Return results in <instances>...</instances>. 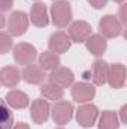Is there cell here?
<instances>
[{"label": "cell", "instance_id": "obj_11", "mask_svg": "<svg viewBox=\"0 0 127 129\" xmlns=\"http://www.w3.org/2000/svg\"><path fill=\"white\" fill-rule=\"evenodd\" d=\"M112 89L118 90L124 86L126 83V66L121 63H112L109 64L108 69V81H106Z\"/></svg>", "mask_w": 127, "mask_h": 129}, {"label": "cell", "instance_id": "obj_30", "mask_svg": "<svg viewBox=\"0 0 127 129\" xmlns=\"http://www.w3.org/2000/svg\"><path fill=\"white\" fill-rule=\"evenodd\" d=\"M114 2H115V3H120V5H123V3H124L126 0H114Z\"/></svg>", "mask_w": 127, "mask_h": 129}, {"label": "cell", "instance_id": "obj_2", "mask_svg": "<svg viewBox=\"0 0 127 129\" xmlns=\"http://www.w3.org/2000/svg\"><path fill=\"white\" fill-rule=\"evenodd\" d=\"M29 17L24 11H14L8 18V30L11 36H21L29 29Z\"/></svg>", "mask_w": 127, "mask_h": 129}, {"label": "cell", "instance_id": "obj_9", "mask_svg": "<svg viewBox=\"0 0 127 129\" xmlns=\"http://www.w3.org/2000/svg\"><path fill=\"white\" fill-rule=\"evenodd\" d=\"M48 80L49 83H54L57 84L58 87L66 89V87H70L73 84V80H75V75L73 72L69 69V68H55L54 71H51V74L48 75Z\"/></svg>", "mask_w": 127, "mask_h": 129}, {"label": "cell", "instance_id": "obj_29", "mask_svg": "<svg viewBox=\"0 0 127 129\" xmlns=\"http://www.w3.org/2000/svg\"><path fill=\"white\" fill-rule=\"evenodd\" d=\"M5 24H6V18H5V15L0 12V29H3V27H5Z\"/></svg>", "mask_w": 127, "mask_h": 129}, {"label": "cell", "instance_id": "obj_21", "mask_svg": "<svg viewBox=\"0 0 127 129\" xmlns=\"http://www.w3.org/2000/svg\"><path fill=\"white\" fill-rule=\"evenodd\" d=\"M40 93L45 99H49V101H60L64 95V90L61 87H58L57 84L54 83H43L42 87H40Z\"/></svg>", "mask_w": 127, "mask_h": 129}, {"label": "cell", "instance_id": "obj_26", "mask_svg": "<svg viewBox=\"0 0 127 129\" xmlns=\"http://www.w3.org/2000/svg\"><path fill=\"white\" fill-rule=\"evenodd\" d=\"M118 17H120V23L124 26L127 23V17H126V5H121V8H120V14H118Z\"/></svg>", "mask_w": 127, "mask_h": 129}, {"label": "cell", "instance_id": "obj_15", "mask_svg": "<svg viewBox=\"0 0 127 129\" xmlns=\"http://www.w3.org/2000/svg\"><path fill=\"white\" fill-rule=\"evenodd\" d=\"M108 69H109V64L105 60H102V59H97L93 63L91 69H90V80H93V83L96 86L106 84V81H108Z\"/></svg>", "mask_w": 127, "mask_h": 129}, {"label": "cell", "instance_id": "obj_23", "mask_svg": "<svg viewBox=\"0 0 127 129\" xmlns=\"http://www.w3.org/2000/svg\"><path fill=\"white\" fill-rule=\"evenodd\" d=\"M14 47L12 36L6 32H0V54H6Z\"/></svg>", "mask_w": 127, "mask_h": 129}, {"label": "cell", "instance_id": "obj_4", "mask_svg": "<svg viewBox=\"0 0 127 129\" xmlns=\"http://www.w3.org/2000/svg\"><path fill=\"white\" fill-rule=\"evenodd\" d=\"M36 57H37V51L32 44L20 42L14 47V59L18 64H23V66L32 64L36 60Z\"/></svg>", "mask_w": 127, "mask_h": 129}, {"label": "cell", "instance_id": "obj_27", "mask_svg": "<svg viewBox=\"0 0 127 129\" xmlns=\"http://www.w3.org/2000/svg\"><path fill=\"white\" fill-rule=\"evenodd\" d=\"M126 111H127V107L124 105L121 110H120V116H121V123H126L127 119H126Z\"/></svg>", "mask_w": 127, "mask_h": 129}, {"label": "cell", "instance_id": "obj_31", "mask_svg": "<svg viewBox=\"0 0 127 129\" xmlns=\"http://www.w3.org/2000/svg\"><path fill=\"white\" fill-rule=\"evenodd\" d=\"M57 129H63V128H57Z\"/></svg>", "mask_w": 127, "mask_h": 129}, {"label": "cell", "instance_id": "obj_13", "mask_svg": "<svg viewBox=\"0 0 127 129\" xmlns=\"http://www.w3.org/2000/svg\"><path fill=\"white\" fill-rule=\"evenodd\" d=\"M21 78L27 83V84H42L43 80L46 78L45 71L40 68V64H27L23 72H21Z\"/></svg>", "mask_w": 127, "mask_h": 129}, {"label": "cell", "instance_id": "obj_25", "mask_svg": "<svg viewBox=\"0 0 127 129\" xmlns=\"http://www.w3.org/2000/svg\"><path fill=\"white\" fill-rule=\"evenodd\" d=\"M14 6V0H0V12L9 11Z\"/></svg>", "mask_w": 127, "mask_h": 129}, {"label": "cell", "instance_id": "obj_20", "mask_svg": "<svg viewBox=\"0 0 127 129\" xmlns=\"http://www.w3.org/2000/svg\"><path fill=\"white\" fill-rule=\"evenodd\" d=\"M99 129H120V119L115 111H103L99 120Z\"/></svg>", "mask_w": 127, "mask_h": 129}, {"label": "cell", "instance_id": "obj_14", "mask_svg": "<svg viewBox=\"0 0 127 129\" xmlns=\"http://www.w3.org/2000/svg\"><path fill=\"white\" fill-rule=\"evenodd\" d=\"M29 20L32 21L33 26L36 27H46L48 23H49V17H48V9L43 3L37 2L34 3L30 9V17Z\"/></svg>", "mask_w": 127, "mask_h": 129}, {"label": "cell", "instance_id": "obj_10", "mask_svg": "<svg viewBox=\"0 0 127 129\" xmlns=\"http://www.w3.org/2000/svg\"><path fill=\"white\" fill-rule=\"evenodd\" d=\"M70 93L73 101H76L78 104H87L88 101H93V98L96 96V89L94 86L88 83H76L72 86Z\"/></svg>", "mask_w": 127, "mask_h": 129}, {"label": "cell", "instance_id": "obj_17", "mask_svg": "<svg viewBox=\"0 0 127 129\" xmlns=\"http://www.w3.org/2000/svg\"><path fill=\"white\" fill-rule=\"evenodd\" d=\"M85 45H87V50L96 56V57H99V56H103L105 54V51H106V48H108V42H106V38H103L102 35H90L88 36V39L85 41Z\"/></svg>", "mask_w": 127, "mask_h": 129}, {"label": "cell", "instance_id": "obj_1", "mask_svg": "<svg viewBox=\"0 0 127 129\" xmlns=\"http://www.w3.org/2000/svg\"><path fill=\"white\" fill-rule=\"evenodd\" d=\"M51 18L57 29H64L72 20V6L67 0H58L51 5Z\"/></svg>", "mask_w": 127, "mask_h": 129}, {"label": "cell", "instance_id": "obj_22", "mask_svg": "<svg viewBox=\"0 0 127 129\" xmlns=\"http://www.w3.org/2000/svg\"><path fill=\"white\" fill-rule=\"evenodd\" d=\"M14 126V113L8 107L6 101L0 98V129H12Z\"/></svg>", "mask_w": 127, "mask_h": 129}, {"label": "cell", "instance_id": "obj_19", "mask_svg": "<svg viewBox=\"0 0 127 129\" xmlns=\"http://www.w3.org/2000/svg\"><path fill=\"white\" fill-rule=\"evenodd\" d=\"M39 64L43 71H54L60 66V57L52 51H45L39 56Z\"/></svg>", "mask_w": 127, "mask_h": 129}, {"label": "cell", "instance_id": "obj_5", "mask_svg": "<svg viewBox=\"0 0 127 129\" xmlns=\"http://www.w3.org/2000/svg\"><path fill=\"white\" fill-rule=\"evenodd\" d=\"M99 117V110L93 104H84L76 111V122L82 128H91Z\"/></svg>", "mask_w": 127, "mask_h": 129}, {"label": "cell", "instance_id": "obj_12", "mask_svg": "<svg viewBox=\"0 0 127 129\" xmlns=\"http://www.w3.org/2000/svg\"><path fill=\"white\" fill-rule=\"evenodd\" d=\"M70 39L64 32H55L49 36L48 41V48L49 51L55 53V54H63L70 48Z\"/></svg>", "mask_w": 127, "mask_h": 129}, {"label": "cell", "instance_id": "obj_8", "mask_svg": "<svg viewBox=\"0 0 127 129\" xmlns=\"http://www.w3.org/2000/svg\"><path fill=\"white\" fill-rule=\"evenodd\" d=\"M51 111V105L45 99H34L30 107V117L36 125H42L48 120Z\"/></svg>", "mask_w": 127, "mask_h": 129}, {"label": "cell", "instance_id": "obj_7", "mask_svg": "<svg viewBox=\"0 0 127 129\" xmlns=\"http://www.w3.org/2000/svg\"><path fill=\"white\" fill-rule=\"evenodd\" d=\"M91 35V26L87 21L78 20L73 21L69 27V39L70 42H76V44H82L88 39V36Z\"/></svg>", "mask_w": 127, "mask_h": 129}, {"label": "cell", "instance_id": "obj_3", "mask_svg": "<svg viewBox=\"0 0 127 129\" xmlns=\"http://www.w3.org/2000/svg\"><path fill=\"white\" fill-rule=\"evenodd\" d=\"M99 30L103 38H118L123 33V24L115 15H105L99 21Z\"/></svg>", "mask_w": 127, "mask_h": 129}, {"label": "cell", "instance_id": "obj_6", "mask_svg": "<svg viewBox=\"0 0 127 129\" xmlns=\"http://www.w3.org/2000/svg\"><path fill=\"white\" fill-rule=\"evenodd\" d=\"M51 114L55 125H67L73 117V105L67 101H58L52 107Z\"/></svg>", "mask_w": 127, "mask_h": 129}, {"label": "cell", "instance_id": "obj_28", "mask_svg": "<svg viewBox=\"0 0 127 129\" xmlns=\"http://www.w3.org/2000/svg\"><path fill=\"white\" fill-rule=\"evenodd\" d=\"M12 129H30V126L27 125V123H24V122H21V123H17L15 126Z\"/></svg>", "mask_w": 127, "mask_h": 129}, {"label": "cell", "instance_id": "obj_16", "mask_svg": "<svg viewBox=\"0 0 127 129\" xmlns=\"http://www.w3.org/2000/svg\"><path fill=\"white\" fill-rule=\"evenodd\" d=\"M20 80H21V74L15 66H5L0 69V84H3L5 87L14 89L17 87Z\"/></svg>", "mask_w": 127, "mask_h": 129}, {"label": "cell", "instance_id": "obj_24", "mask_svg": "<svg viewBox=\"0 0 127 129\" xmlns=\"http://www.w3.org/2000/svg\"><path fill=\"white\" fill-rule=\"evenodd\" d=\"M88 3H90L94 9H102V8L106 6L108 0H88Z\"/></svg>", "mask_w": 127, "mask_h": 129}, {"label": "cell", "instance_id": "obj_18", "mask_svg": "<svg viewBox=\"0 0 127 129\" xmlns=\"http://www.w3.org/2000/svg\"><path fill=\"white\" fill-rule=\"evenodd\" d=\"M6 104L12 108H17V110H23L26 107H29L30 104V99L27 96V93L21 92V90H11L8 95H6Z\"/></svg>", "mask_w": 127, "mask_h": 129}]
</instances>
